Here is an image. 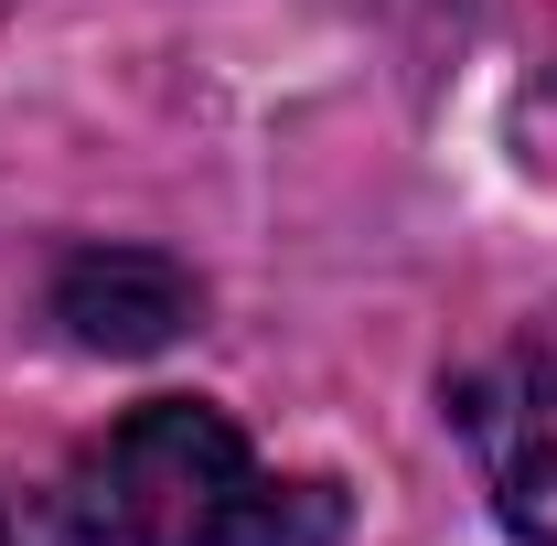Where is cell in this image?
Here are the masks:
<instances>
[{
  "mask_svg": "<svg viewBox=\"0 0 557 546\" xmlns=\"http://www.w3.org/2000/svg\"><path fill=\"white\" fill-rule=\"evenodd\" d=\"M472 450L525 546H557V343H525L483 397H472Z\"/></svg>",
  "mask_w": 557,
  "mask_h": 546,
  "instance_id": "cell-2",
  "label": "cell"
},
{
  "mask_svg": "<svg viewBox=\"0 0 557 546\" xmlns=\"http://www.w3.org/2000/svg\"><path fill=\"white\" fill-rule=\"evenodd\" d=\"M54 322L86 353H161L194 322V269L161 247H75L54 269Z\"/></svg>",
  "mask_w": 557,
  "mask_h": 546,
  "instance_id": "cell-3",
  "label": "cell"
},
{
  "mask_svg": "<svg viewBox=\"0 0 557 546\" xmlns=\"http://www.w3.org/2000/svg\"><path fill=\"white\" fill-rule=\"evenodd\" d=\"M0 546H11V514H0Z\"/></svg>",
  "mask_w": 557,
  "mask_h": 546,
  "instance_id": "cell-4",
  "label": "cell"
},
{
  "mask_svg": "<svg viewBox=\"0 0 557 546\" xmlns=\"http://www.w3.org/2000/svg\"><path fill=\"white\" fill-rule=\"evenodd\" d=\"M65 546H333L344 493L333 482H269L236 418L205 397L129 408L65 472Z\"/></svg>",
  "mask_w": 557,
  "mask_h": 546,
  "instance_id": "cell-1",
  "label": "cell"
}]
</instances>
